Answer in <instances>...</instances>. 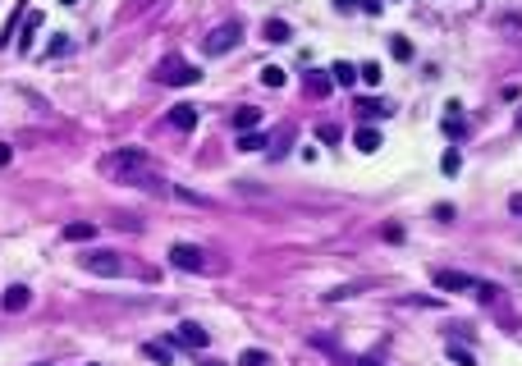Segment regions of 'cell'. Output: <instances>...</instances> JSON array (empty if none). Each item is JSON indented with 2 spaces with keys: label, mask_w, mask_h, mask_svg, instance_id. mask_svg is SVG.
<instances>
[{
  "label": "cell",
  "mask_w": 522,
  "mask_h": 366,
  "mask_svg": "<svg viewBox=\"0 0 522 366\" xmlns=\"http://www.w3.org/2000/svg\"><path fill=\"white\" fill-rule=\"evenodd\" d=\"M0 302H5V312H23V307H28V288H23V284L5 288V297H0Z\"/></svg>",
  "instance_id": "16"
},
{
  "label": "cell",
  "mask_w": 522,
  "mask_h": 366,
  "mask_svg": "<svg viewBox=\"0 0 522 366\" xmlns=\"http://www.w3.org/2000/svg\"><path fill=\"white\" fill-rule=\"evenodd\" d=\"M289 138H294V129H279V133H275V147H270V156H284V142H289Z\"/></svg>",
  "instance_id": "23"
},
{
  "label": "cell",
  "mask_w": 522,
  "mask_h": 366,
  "mask_svg": "<svg viewBox=\"0 0 522 366\" xmlns=\"http://www.w3.org/2000/svg\"><path fill=\"white\" fill-rule=\"evenodd\" d=\"M440 170H444V175H458V170H463V156H458V151H444V156H440Z\"/></svg>",
  "instance_id": "19"
},
{
  "label": "cell",
  "mask_w": 522,
  "mask_h": 366,
  "mask_svg": "<svg viewBox=\"0 0 522 366\" xmlns=\"http://www.w3.org/2000/svg\"><path fill=\"white\" fill-rule=\"evenodd\" d=\"M261 37H266V42H275V46H284L289 37H294V28H289L284 18H266V28H261Z\"/></svg>",
  "instance_id": "8"
},
{
  "label": "cell",
  "mask_w": 522,
  "mask_h": 366,
  "mask_svg": "<svg viewBox=\"0 0 522 366\" xmlns=\"http://www.w3.org/2000/svg\"><path fill=\"white\" fill-rule=\"evenodd\" d=\"M440 129L449 133V138H463V133H468V119H463V114H458V105H449V114H444V119H440Z\"/></svg>",
  "instance_id": "13"
},
{
  "label": "cell",
  "mask_w": 522,
  "mask_h": 366,
  "mask_svg": "<svg viewBox=\"0 0 522 366\" xmlns=\"http://www.w3.org/2000/svg\"><path fill=\"white\" fill-rule=\"evenodd\" d=\"M96 234V225H92V220H79V225H69V229H64V238H69V243H83V238H92Z\"/></svg>",
  "instance_id": "17"
},
{
  "label": "cell",
  "mask_w": 522,
  "mask_h": 366,
  "mask_svg": "<svg viewBox=\"0 0 522 366\" xmlns=\"http://www.w3.org/2000/svg\"><path fill=\"white\" fill-rule=\"evenodd\" d=\"M353 366H376V362H371V358H357V362H353Z\"/></svg>",
  "instance_id": "30"
},
{
  "label": "cell",
  "mask_w": 522,
  "mask_h": 366,
  "mask_svg": "<svg viewBox=\"0 0 522 366\" xmlns=\"http://www.w3.org/2000/svg\"><path fill=\"white\" fill-rule=\"evenodd\" d=\"M238 366H270V358H266L261 348H248L243 358H238Z\"/></svg>",
  "instance_id": "21"
},
{
  "label": "cell",
  "mask_w": 522,
  "mask_h": 366,
  "mask_svg": "<svg viewBox=\"0 0 522 366\" xmlns=\"http://www.w3.org/2000/svg\"><path fill=\"white\" fill-rule=\"evenodd\" d=\"M257 124H261V110H257V105H238V110H234V129H238V133H253Z\"/></svg>",
  "instance_id": "9"
},
{
  "label": "cell",
  "mask_w": 522,
  "mask_h": 366,
  "mask_svg": "<svg viewBox=\"0 0 522 366\" xmlns=\"http://www.w3.org/2000/svg\"><path fill=\"white\" fill-rule=\"evenodd\" d=\"M170 261L179 266V271H202V266H207V252L192 247V243H174L170 247Z\"/></svg>",
  "instance_id": "6"
},
{
  "label": "cell",
  "mask_w": 522,
  "mask_h": 366,
  "mask_svg": "<svg viewBox=\"0 0 522 366\" xmlns=\"http://www.w3.org/2000/svg\"><path fill=\"white\" fill-rule=\"evenodd\" d=\"M202 366H225V362H202Z\"/></svg>",
  "instance_id": "31"
},
{
  "label": "cell",
  "mask_w": 522,
  "mask_h": 366,
  "mask_svg": "<svg viewBox=\"0 0 522 366\" xmlns=\"http://www.w3.org/2000/svg\"><path fill=\"white\" fill-rule=\"evenodd\" d=\"M261 83H266V88H284V69H279V64H266V69H261Z\"/></svg>",
  "instance_id": "18"
},
{
  "label": "cell",
  "mask_w": 522,
  "mask_h": 366,
  "mask_svg": "<svg viewBox=\"0 0 522 366\" xmlns=\"http://www.w3.org/2000/svg\"><path fill=\"white\" fill-rule=\"evenodd\" d=\"M335 88V78L330 73H321V69H307V96H325Z\"/></svg>",
  "instance_id": "11"
},
{
  "label": "cell",
  "mask_w": 522,
  "mask_h": 366,
  "mask_svg": "<svg viewBox=\"0 0 522 366\" xmlns=\"http://www.w3.org/2000/svg\"><path fill=\"white\" fill-rule=\"evenodd\" d=\"M394 55H399V60H408V55H412V46L403 42V37H394Z\"/></svg>",
  "instance_id": "26"
},
{
  "label": "cell",
  "mask_w": 522,
  "mask_h": 366,
  "mask_svg": "<svg viewBox=\"0 0 522 366\" xmlns=\"http://www.w3.org/2000/svg\"><path fill=\"white\" fill-rule=\"evenodd\" d=\"M435 284L449 288V293H463V288H472L481 302H490V297H495V288H490V284H481V279H472V275H458V271H435Z\"/></svg>",
  "instance_id": "3"
},
{
  "label": "cell",
  "mask_w": 522,
  "mask_h": 366,
  "mask_svg": "<svg viewBox=\"0 0 522 366\" xmlns=\"http://www.w3.org/2000/svg\"><path fill=\"white\" fill-rule=\"evenodd\" d=\"M335 5H340V9H357V5H362V0H335Z\"/></svg>",
  "instance_id": "29"
},
{
  "label": "cell",
  "mask_w": 522,
  "mask_h": 366,
  "mask_svg": "<svg viewBox=\"0 0 522 366\" xmlns=\"http://www.w3.org/2000/svg\"><path fill=\"white\" fill-rule=\"evenodd\" d=\"M261 147H266V142H261L257 133H243V138H238V151H261Z\"/></svg>",
  "instance_id": "22"
},
{
  "label": "cell",
  "mask_w": 522,
  "mask_h": 366,
  "mask_svg": "<svg viewBox=\"0 0 522 366\" xmlns=\"http://www.w3.org/2000/svg\"><path fill=\"white\" fill-rule=\"evenodd\" d=\"M156 78L166 83V88H192L202 73H197V64H188L183 55H166V60L156 64Z\"/></svg>",
  "instance_id": "2"
},
{
  "label": "cell",
  "mask_w": 522,
  "mask_h": 366,
  "mask_svg": "<svg viewBox=\"0 0 522 366\" xmlns=\"http://www.w3.org/2000/svg\"><path fill=\"white\" fill-rule=\"evenodd\" d=\"M357 110H362L366 119H371V114H385V101H362V105H357Z\"/></svg>",
  "instance_id": "24"
},
{
  "label": "cell",
  "mask_w": 522,
  "mask_h": 366,
  "mask_svg": "<svg viewBox=\"0 0 522 366\" xmlns=\"http://www.w3.org/2000/svg\"><path fill=\"white\" fill-rule=\"evenodd\" d=\"M83 266H87L92 275H101V279H120V275H124V261H120L115 252H87Z\"/></svg>",
  "instance_id": "4"
},
{
  "label": "cell",
  "mask_w": 522,
  "mask_h": 366,
  "mask_svg": "<svg viewBox=\"0 0 522 366\" xmlns=\"http://www.w3.org/2000/svg\"><path fill=\"white\" fill-rule=\"evenodd\" d=\"M330 78L340 83V88H353L357 83V64H348V60H340V64H330Z\"/></svg>",
  "instance_id": "15"
},
{
  "label": "cell",
  "mask_w": 522,
  "mask_h": 366,
  "mask_svg": "<svg viewBox=\"0 0 522 366\" xmlns=\"http://www.w3.org/2000/svg\"><path fill=\"white\" fill-rule=\"evenodd\" d=\"M170 124H174V129H183V133L197 129V105H174V110H170Z\"/></svg>",
  "instance_id": "10"
},
{
  "label": "cell",
  "mask_w": 522,
  "mask_h": 366,
  "mask_svg": "<svg viewBox=\"0 0 522 366\" xmlns=\"http://www.w3.org/2000/svg\"><path fill=\"white\" fill-rule=\"evenodd\" d=\"M101 175H110V179H120V183H133V188H166V179H156L147 170V156L142 151H133V147H124V151H115V156H105L101 160Z\"/></svg>",
  "instance_id": "1"
},
{
  "label": "cell",
  "mask_w": 522,
  "mask_h": 366,
  "mask_svg": "<svg viewBox=\"0 0 522 366\" xmlns=\"http://www.w3.org/2000/svg\"><path fill=\"white\" fill-rule=\"evenodd\" d=\"M238 37H243V28H238V23H220L216 33H211L207 42H202V46H207V55H225L229 46L238 42Z\"/></svg>",
  "instance_id": "5"
},
{
  "label": "cell",
  "mask_w": 522,
  "mask_h": 366,
  "mask_svg": "<svg viewBox=\"0 0 522 366\" xmlns=\"http://www.w3.org/2000/svg\"><path fill=\"white\" fill-rule=\"evenodd\" d=\"M174 339H179L183 348H207V343H211V334L202 330L197 321H183V325H179V334H174Z\"/></svg>",
  "instance_id": "7"
},
{
  "label": "cell",
  "mask_w": 522,
  "mask_h": 366,
  "mask_svg": "<svg viewBox=\"0 0 522 366\" xmlns=\"http://www.w3.org/2000/svg\"><path fill=\"white\" fill-rule=\"evenodd\" d=\"M353 142H357V151H362V156L381 151V133H376V129H357V133H353Z\"/></svg>",
  "instance_id": "14"
},
{
  "label": "cell",
  "mask_w": 522,
  "mask_h": 366,
  "mask_svg": "<svg viewBox=\"0 0 522 366\" xmlns=\"http://www.w3.org/2000/svg\"><path fill=\"white\" fill-rule=\"evenodd\" d=\"M449 358H453V362H458V366H477V362H472V353H463V348H453V343H449Z\"/></svg>",
  "instance_id": "25"
},
{
  "label": "cell",
  "mask_w": 522,
  "mask_h": 366,
  "mask_svg": "<svg viewBox=\"0 0 522 366\" xmlns=\"http://www.w3.org/2000/svg\"><path fill=\"white\" fill-rule=\"evenodd\" d=\"M142 353H147L151 362H161V366H174V348H170V343H161V339L142 343Z\"/></svg>",
  "instance_id": "12"
},
{
  "label": "cell",
  "mask_w": 522,
  "mask_h": 366,
  "mask_svg": "<svg viewBox=\"0 0 522 366\" xmlns=\"http://www.w3.org/2000/svg\"><path fill=\"white\" fill-rule=\"evenodd\" d=\"M357 78H362L366 88H381V64H362V69H357Z\"/></svg>",
  "instance_id": "20"
},
{
  "label": "cell",
  "mask_w": 522,
  "mask_h": 366,
  "mask_svg": "<svg viewBox=\"0 0 522 366\" xmlns=\"http://www.w3.org/2000/svg\"><path fill=\"white\" fill-rule=\"evenodd\" d=\"M60 5H79V0H60Z\"/></svg>",
  "instance_id": "32"
},
{
  "label": "cell",
  "mask_w": 522,
  "mask_h": 366,
  "mask_svg": "<svg viewBox=\"0 0 522 366\" xmlns=\"http://www.w3.org/2000/svg\"><path fill=\"white\" fill-rule=\"evenodd\" d=\"M9 156H14V151H9L5 142H0V165H9Z\"/></svg>",
  "instance_id": "28"
},
{
  "label": "cell",
  "mask_w": 522,
  "mask_h": 366,
  "mask_svg": "<svg viewBox=\"0 0 522 366\" xmlns=\"http://www.w3.org/2000/svg\"><path fill=\"white\" fill-rule=\"evenodd\" d=\"M509 211H514V216H522V192H514V197H509Z\"/></svg>",
  "instance_id": "27"
}]
</instances>
